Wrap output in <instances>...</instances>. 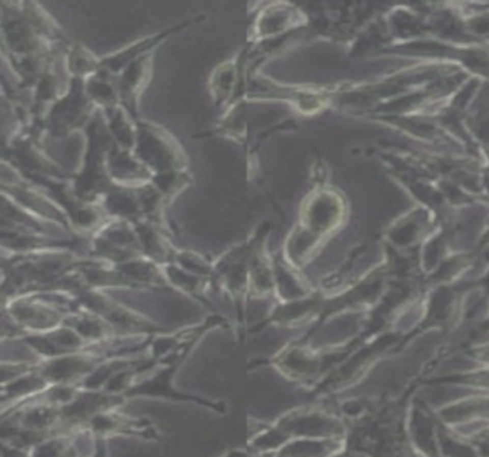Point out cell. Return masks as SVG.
I'll return each mask as SVG.
<instances>
[{"mask_svg": "<svg viewBox=\"0 0 489 457\" xmlns=\"http://www.w3.org/2000/svg\"><path fill=\"white\" fill-rule=\"evenodd\" d=\"M32 345H33V346H36L40 352H45V353H49V354L56 353V349H55L50 343L45 341V340L32 339Z\"/></svg>", "mask_w": 489, "mask_h": 457, "instance_id": "cell-2", "label": "cell"}, {"mask_svg": "<svg viewBox=\"0 0 489 457\" xmlns=\"http://www.w3.org/2000/svg\"><path fill=\"white\" fill-rule=\"evenodd\" d=\"M76 370H79L77 361L59 360L46 370V373L53 379H65V377H69L72 373H74Z\"/></svg>", "mask_w": 489, "mask_h": 457, "instance_id": "cell-1", "label": "cell"}]
</instances>
